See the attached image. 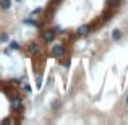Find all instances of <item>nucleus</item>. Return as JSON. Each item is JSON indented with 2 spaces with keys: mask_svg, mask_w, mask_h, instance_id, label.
I'll use <instances>...</instances> for the list:
<instances>
[{
  "mask_svg": "<svg viewBox=\"0 0 128 125\" xmlns=\"http://www.w3.org/2000/svg\"><path fill=\"white\" fill-rule=\"evenodd\" d=\"M16 2H21V0H16Z\"/></svg>",
  "mask_w": 128,
  "mask_h": 125,
  "instance_id": "obj_16",
  "label": "nucleus"
},
{
  "mask_svg": "<svg viewBox=\"0 0 128 125\" xmlns=\"http://www.w3.org/2000/svg\"><path fill=\"white\" fill-rule=\"evenodd\" d=\"M125 102H126V104H128V94H126V99H125Z\"/></svg>",
  "mask_w": 128,
  "mask_h": 125,
  "instance_id": "obj_15",
  "label": "nucleus"
},
{
  "mask_svg": "<svg viewBox=\"0 0 128 125\" xmlns=\"http://www.w3.org/2000/svg\"><path fill=\"white\" fill-rule=\"evenodd\" d=\"M39 49H41V46H39L38 42H31L28 47H26V54H28V55H34Z\"/></svg>",
  "mask_w": 128,
  "mask_h": 125,
  "instance_id": "obj_5",
  "label": "nucleus"
},
{
  "mask_svg": "<svg viewBox=\"0 0 128 125\" xmlns=\"http://www.w3.org/2000/svg\"><path fill=\"white\" fill-rule=\"evenodd\" d=\"M60 65H63L65 68H68V67H70V59H68V57H66V59L62 57V59H60Z\"/></svg>",
  "mask_w": 128,
  "mask_h": 125,
  "instance_id": "obj_9",
  "label": "nucleus"
},
{
  "mask_svg": "<svg viewBox=\"0 0 128 125\" xmlns=\"http://www.w3.org/2000/svg\"><path fill=\"white\" fill-rule=\"evenodd\" d=\"M91 31H92V25H81L78 28V31H76V34L83 38V36H88Z\"/></svg>",
  "mask_w": 128,
  "mask_h": 125,
  "instance_id": "obj_4",
  "label": "nucleus"
},
{
  "mask_svg": "<svg viewBox=\"0 0 128 125\" xmlns=\"http://www.w3.org/2000/svg\"><path fill=\"white\" fill-rule=\"evenodd\" d=\"M122 31H120V29H114L112 31V39L114 41H120V39H122Z\"/></svg>",
  "mask_w": 128,
  "mask_h": 125,
  "instance_id": "obj_8",
  "label": "nucleus"
},
{
  "mask_svg": "<svg viewBox=\"0 0 128 125\" xmlns=\"http://www.w3.org/2000/svg\"><path fill=\"white\" fill-rule=\"evenodd\" d=\"M24 23H28V25H31V26H36V28H42V21H41V20L29 18V20H26Z\"/></svg>",
  "mask_w": 128,
  "mask_h": 125,
  "instance_id": "obj_6",
  "label": "nucleus"
},
{
  "mask_svg": "<svg viewBox=\"0 0 128 125\" xmlns=\"http://www.w3.org/2000/svg\"><path fill=\"white\" fill-rule=\"evenodd\" d=\"M0 8L2 10H10L12 8V0H0Z\"/></svg>",
  "mask_w": 128,
  "mask_h": 125,
  "instance_id": "obj_7",
  "label": "nucleus"
},
{
  "mask_svg": "<svg viewBox=\"0 0 128 125\" xmlns=\"http://www.w3.org/2000/svg\"><path fill=\"white\" fill-rule=\"evenodd\" d=\"M24 91H26V93H31V86H29V84H28V83H26V84H24Z\"/></svg>",
  "mask_w": 128,
  "mask_h": 125,
  "instance_id": "obj_14",
  "label": "nucleus"
},
{
  "mask_svg": "<svg viewBox=\"0 0 128 125\" xmlns=\"http://www.w3.org/2000/svg\"><path fill=\"white\" fill-rule=\"evenodd\" d=\"M10 49H12V50H18L20 49V44L15 42V41H12V42H10Z\"/></svg>",
  "mask_w": 128,
  "mask_h": 125,
  "instance_id": "obj_11",
  "label": "nucleus"
},
{
  "mask_svg": "<svg viewBox=\"0 0 128 125\" xmlns=\"http://www.w3.org/2000/svg\"><path fill=\"white\" fill-rule=\"evenodd\" d=\"M55 38H57V33L54 31V29H44V31H42V41L46 42V44L54 42V41H55Z\"/></svg>",
  "mask_w": 128,
  "mask_h": 125,
  "instance_id": "obj_3",
  "label": "nucleus"
},
{
  "mask_svg": "<svg viewBox=\"0 0 128 125\" xmlns=\"http://www.w3.org/2000/svg\"><path fill=\"white\" fill-rule=\"evenodd\" d=\"M8 33H2V34H0V42H6L8 41Z\"/></svg>",
  "mask_w": 128,
  "mask_h": 125,
  "instance_id": "obj_10",
  "label": "nucleus"
},
{
  "mask_svg": "<svg viewBox=\"0 0 128 125\" xmlns=\"http://www.w3.org/2000/svg\"><path fill=\"white\" fill-rule=\"evenodd\" d=\"M50 55L55 57V59H62V57H65L66 55V46L63 42L55 44V46L50 49Z\"/></svg>",
  "mask_w": 128,
  "mask_h": 125,
  "instance_id": "obj_2",
  "label": "nucleus"
},
{
  "mask_svg": "<svg viewBox=\"0 0 128 125\" xmlns=\"http://www.w3.org/2000/svg\"><path fill=\"white\" fill-rule=\"evenodd\" d=\"M41 83H42V76H41V73H38V78H36V88H41Z\"/></svg>",
  "mask_w": 128,
  "mask_h": 125,
  "instance_id": "obj_12",
  "label": "nucleus"
},
{
  "mask_svg": "<svg viewBox=\"0 0 128 125\" xmlns=\"http://www.w3.org/2000/svg\"><path fill=\"white\" fill-rule=\"evenodd\" d=\"M10 106H12V110H13V112L20 114L23 110V97L20 96L18 93L12 94V96H10Z\"/></svg>",
  "mask_w": 128,
  "mask_h": 125,
  "instance_id": "obj_1",
  "label": "nucleus"
},
{
  "mask_svg": "<svg viewBox=\"0 0 128 125\" xmlns=\"http://www.w3.org/2000/svg\"><path fill=\"white\" fill-rule=\"evenodd\" d=\"M41 13H42V8H36V10L31 12V16H38V15H41Z\"/></svg>",
  "mask_w": 128,
  "mask_h": 125,
  "instance_id": "obj_13",
  "label": "nucleus"
}]
</instances>
